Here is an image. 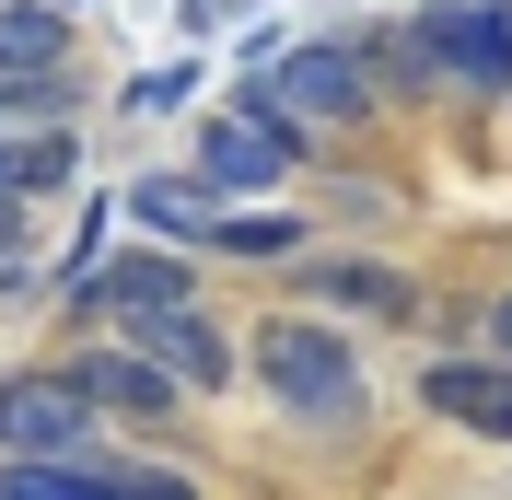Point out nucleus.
Segmentation results:
<instances>
[{"label":"nucleus","instance_id":"f257e3e1","mask_svg":"<svg viewBox=\"0 0 512 500\" xmlns=\"http://www.w3.org/2000/svg\"><path fill=\"white\" fill-rule=\"evenodd\" d=\"M245 384L280 407L291 431H361L373 419V373H361V338L315 303H280L245 326Z\"/></svg>","mask_w":512,"mask_h":500},{"label":"nucleus","instance_id":"f03ea898","mask_svg":"<svg viewBox=\"0 0 512 500\" xmlns=\"http://www.w3.org/2000/svg\"><path fill=\"white\" fill-rule=\"evenodd\" d=\"M303 152H315V128H303V117H291V105L245 70V94H233L222 117H198L187 175H198L210 198H280L291 175H303Z\"/></svg>","mask_w":512,"mask_h":500},{"label":"nucleus","instance_id":"7ed1b4c3","mask_svg":"<svg viewBox=\"0 0 512 500\" xmlns=\"http://www.w3.org/2000/svg\"><path fill=\"white\" fill-rule=\"evenodd\" d=\"M105 431H117V419L70 384V361L0 373V466H94Z\"/></svg>","mask_w":512,"mask_h":500},{"label":"nucleus","instance_id":"20e7f679","mask_svg":"<svg viewBox=\"0 0 512 500\" xmlns=\"http://www.w3.org/2000/svg\"><path fill=\"white\" fill-rule=\"evenodd\" d=\"M256 82H268V94H280L303 128H361V117H384L361 35H303V47H280V59L256 70Z\"/></svg>","mask_w":512,"mask_h":500},{"label":"nucleus","instance_id":"39448f33","mask_svg":"<svg viewBox=\"0 0 512 500\" xmlns=\"http://www.w3.org/2000/svg\"><path fill=\"white\" fill-rule=\"evenodd\" d=\"M70 326H140V314L198 303V256L187 245H140V256H94L82 280H59Z\"/></svg>","mask_w":512,"mask_h":500},{"label":"nucleus","instance_id":"423d86ee","mask_svg":"<svg viewBox=\"0 0 512 500\" xmlns=\"http://www.w3.org/2000/svg\"><path fill=\"white\" fill-rule=\"evenodd\" d=\"M419 47L443 70V94L512 105V0H431L419 12Z\"/></svg>","mask_w":512,"mask_h":500},{"label":"nucleus","instance_id":"0eeeda50","mask_svg":"<svg viewBox=\"0 0 512 500\" xmlns=\"http://www.w3.org/2000/svg\"><path fill=\"white\" fill-rule=\"evenodd\" d=\"M291 291L338 326H419V280L396 256H350V245H303L291 256Z\"/></svg>","mask_w":512,"mask_h":500},{"label":"nucleus","instance_id":"6e6552de","mask_svg":"<svg viewBox=\"0 0 512 500\" xmlns=\"http://www.w3.org/2000/svg\"><path fill=\"white\" fill-rule=\"evenodd\" d=\"M70 384H82L117 431H152V419H175V407H187V396H175V373H163L140 338H82V349H70Z\"/></svg>","mask_w":512,"mask_h":500},{"label":"nucleus","instance_id":"1a4fd4ad","mask_svg":"<svg viewBox=\"0 0 512 500\" xmlns=\"http://www.w3.org/2000/svg\"><path fill=\"white\" fill-rule=\"evenodd\" d=\"M419 407L466 442H512V361L501 349H443V361H419Z\"/></svg>","mask_w":512,"mask_h":500},{"label":"nucleus","instance_id":"9d476101","mask_svg":"<svg viewBox=\"0 0 512 500\" xmlns=\"http://www.w3.org/2000/svg\"><path fill=\"white\" fill-rule=\"evenodd\" d=\"M105 338H140L163 373H175V396H233V373H245V338H222V326H210V303L140 314V326H105Z\"/></svg>","mask_w":512,"mask_h":500},{"label":"nucleus","instance_id":"9b49d317","mask_svg":"<svg viewBox=\"0 0 512 500\" xmlns=\"http://www.w3.org/2000/svg\"><path fill=\"white\" fill-rule=\"evenodd\" d=\"M117 210L140 221L152 245H187V256H198V233H210V210H222V198L198 187L187 163H175V175H163V163H152V175H128V187H117Z\"/></svg>","mask_w":512,"mask_h":500},{"label":"nucleus","instance_id":"f8f14e48","mask_svg":"<svg viewBox=\"0 0 512 500\" xmlns=\"http://www.w3.org/2000/svg\"><path fill=\"white\" fill-rule=\"evenodd\" d=\"M303 245H315V233H303L280 198H222V210H210V233H198V256H245V268H291Z\"/></svg>","mask_w":512,"mask_h":500},{"label":"nucleus","instance_id":"ddd939ff","mask_svg":"<svg viewBox=\"0 0 512 500\" xmlns=\"http://www.w3.org/2000/svg\"><path fill=\"white\" fill-rule=\"evenodd\" d=\"M70 47H82V12H59V0H0V82L70 70Z\"/></svg>","mask_w":512,"mask_h":500},{"label":"nucleus","instance_id":"4468645a","mask_svg":"<svg viewBox=\"0 0 512 500\" xmlns=\"http://www.w3.org/2000/svg\"><path fill=\"white\" fill-rule=\"evenodd\" d=\"M82 175V128H0V198H59Z\"/></svg>","mask_w":512,"mask_h":500},{"label":"nucleus","instance_id":"2eb2a0df","mask_svg":"<svg viewBox=\"0 0 512 500\" xmlns=\"http://www.w3.org/2000/svg\"><path fill=\"white\" fill-rule=\"evenodd\" d=\"M361 59H373V94H384V105L443 94V70H431V47H419V12H396V24H361Z\"/></svg>","mask_w":512,"mask_h":500},{"label":"nucleus","instance_id":"dca6fc26","mask_svg":"<svg viewBox=\"0 0 512 500\" xmlns=\"http://www.w3.org/2000/svg\"><path fill=\"white\" fill-rule=\"evenodd\" d=\"M0 500H117V489H105V454H94V466H0Z\"/></svg>","mask_w":512,"mask_h":500},{"label":"nucleus","instance_id":"f3484780","mask_svg":"<svg viewBox=\"0 0 512 500\" xmlns=\"http://www.w3.org/2000/svg\"><path fill=\"white\" fill-rule=\"evenodd\" d=\"M105 489H117V500H210L187 466H128V454H105Z\"/></svg>","mask_w":512,"mask_h":500},{"label":"nucleus","instance_id":"a211bd4d","mask_svg":"<svg viewBox=\"0 0 512 500\" xmlns=\"http://www.w3.org/2000/svg\"><path fill=\"white\" fill-rule=\"evenodd\" d=\"M187 94H198V70H187V59H163V70H140V82H128V117H175Z\"/></svg>","mask_w":512,"mask_h":500},{"label":"nucleus","instance_id":"6ab92c4d","mask_svg":"<svg viewBox=\"0 0 512 500\" xmlns=\"http://www.w3.org/2000/svg\"><path fill=\"white\" fill-rule=\"evenodd\" d=\"M489 349H501V361H512V280L489 291Z\"/></svg>","mask_w":512,"mask_h":500},{"label":"nucleus","instance_id":"aec40b11","mask_svg":"<svg viewBox=\"0 0 512 500\" xmlns=\"http://www.w3.org/2000/svg\"><path fill=\"white\" fill-rule=\"evenodd\" d=\"M59 12H94V0H59Z\"/></svg>","mask_w":512,"mask_h":500}]
</instances>
